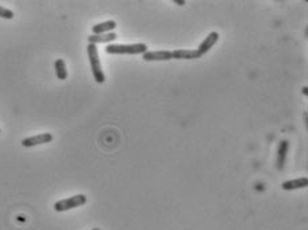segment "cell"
Returning a JSON list of instances; mask_svg holds the SVG:
<instances>
[{"mask_svg":"<svg viewBox=\"0 0 308 230\" xmlns=\"http://www.w3.org/2000/svg\"><path fill=\"white\" fill-rule=\"evenodd\" d=\"M144 43L137 44H108L106 52L110 55H143L147 52Z\"/></svg>","mask_w":308,"mask_h":230,"instance_id":"6da1fadb","label":"cell"},{"mask_svg":"<svg viewBox=\"0 0 308 230\" xmlns=\"http://www.w3.org/2000/svg\"><path fill=\"white\" fill-rule=\"evenodd\" d=\"M87 53H88V59H90L91 71L94 75V79L96 83L103 84L106 81V76L102 69V64H100V59H99V51L98 47L94 44H88L87 46Z\"/></svg>","mask_w":308,"mask_h":230,"instance_id":"7a4b0ae2","label":"cell"},{"mask_svg":"<svg viewBox=\"0 0 308 230\" xmlns=\"http://www.w3.org/2000/svg\"><path fill=\"white\" fill-rule=\"evenodd\" d=\"M87 204V197L84 194H76V196L68 197L64 200H60L55 202L54 209L55 212H65V210H71V209L79 208L83 205Z\"/></svg>","mask_w":308,"mask_h":230,"instance_id":"3957f363","label":"cell"},{"mask_svg":"<svg viewBox=\"0 0 308 230\" xmlns=\"http://www.w3.org/2000/svg\"><path fill=\"white\" fill-rule=\"evenodd\" d=\"M54 140L52 133H40V135H35V136L27 137L22 141V145L24 148H32V146H38V145L48 144Z\"/></svg>","mask_w":308,"mask_h":230,"instance_id":"277c9868","label":"cell"},{"mask_svg":"<svg viewBox=\"0 0 308 230\" xmlns=\"http://www.w3.org/2000/svg\"><path fill=\"white\" fill-rule=\"evenodd\" d=\"M218 42H219L218 32H211V34H208V36H207V38L201 42L200 46L197 47V49H196L197 56L201 57V56H204L205 53H208V51H210L211 48L214 47L215 44L218 43Z\"/></svg>","mask_w":308,"mask_h":230,"instance_id":"5b68a950","label":"cell"},{"mask_svg":"<svg viewBox=\"0 0 308 230\" xmlns=\"http://www.w3.org/2000/svg\"><path fill=\"white\" fill-rule=\"evenodd\" d=\"M143 60L144 61H166V60H172L171 51H147L143 53Z\"/></svg>","mask_w":308,"mask_h":230,"instance_id":"8992f818","label":"cell"},{"mask_svg":"<svg viewBox=\"0 0 308 230\" xmlns=\"http://www.w3.org/2000/svg\"><path fill=\"white\" fill-rule=\"evenodd\" d=\"M88 44H94V46H98V44H104V43H112L114 40L118 39V35L115 32H110V34L104 35H91L88 36Z\"/></svg>","mask_w":308,"mask_h":230,"instance_id":"52a82bcc","label":"cell"},{"mask_svg":"<svg viewBox=\"0 0 308 230\" xmlns=\"http://www.w3.org/2000/svg\"><path fill=\"white\" fill-rule=\"evenodd\" d=\"M116 28V22L115 20H107V22L99 23V24H95L92 27V35H104L110 34V32H114V30Z\"/></svg>","mask_w":308,"mask_h":230,"instance_id":"ba28073f","label":"cell"},{"mask_svg":"<svg viewBox=\"0 0 308 230\" xmlns=\"http://www.w3.org/2000/svg\"><path fill=\"white\" fill-rule=\"evenodd\" d=\"M308 180L307 177H300V179L290 180V181H286V183L282 184L283 190H295V189H303V187H307Z\"/></svg>","mask_w":308,"mask_h":230,"instance_id":"9c48e42d","label":"cell"},{"mask_svg":"<svg viewBox=\"0 0 308 230\" xmlns=\"http://www.w3.org/2000/svg\"><path fill=\"white\" fill-rule=\"evenodd\" d=\"M288 141L287 140H282L279 142V148H278V168L279 171H283L284 168V164H286V158H287V153H288Z\"/></svg>","mask_w":308,"mask_h":230,"instance_id":"30bf717a","label":"cell"},{"mask_svg":"<svg viewBox=\"0 0 308 230\" xmlns=\"http://www.w3.org/2000/svg\"><path fill=\"white\" fill-rule=\"evenodd\" d=\"M172 52V59L178 60H193L199 59L196 49H175Z\"/></svg>","mask_w":308,"mask_h":230,"instance_id":"8fae6325","label":"cell"},{"mask_svg":"<svg viewBox=\"0 0 308 230\" xmlns=\"http://www.w3.org/2000/svg\"><path fill=\"white\" fill-rule=\"evenodd\" d=\"M55 72L56 76L59 80H65L68 77V72H67V67H65V61L63 59H58L55 61Z\"/></svg>","mask_w":308,"mask_h":230,"instance_id":"7c38bea8","label":"cell"},{"mask_svg":"<svg viewBox=\"0 0 308 230\" xmlns=\"http://www.w3.org/2000/svg\"><path fill=\"white\" fill-rule=\"evenodd\" d=\"M13 16H15L13 11H11V9H8V8H5V7H3V5H0V17H1V19H7V20H11V19H13Z\"/></svg>","mask_w":308,"mask_h":230,"instance_id":"4fadbf2b","label":"cell"},{"mask_svg":"<svg viewBox=\"0 0 308 230\" xmlns=\"http://www.w3.org/2000/svg\"><path fill=\"white\" fill-rule=\"evenodd\" d=\"M174 3H175V4H179V5L185 4V1H184V0H174Z\"/></svg>","mask_w":308,"mask_h":230,"instance_id":"5bb4252c","label":"cell"},{"mask_svg":"<svg viewBox=\"0 0 308 230\" xmlns=\"http://www.w3.org/2000/svg\"><path fill=\"white\" fill-rule=\"evenodd\" d=\"M302 92H303V94H307L308 93V88H307V87H304L303 90H302Z\"/></svg>","mask_w":308,"mask_h":230,"instance_id":"9a60e30c","label":"cell"},{"mask_svg":"<svg viewBox=\"0 0 308 230\" xmlns=\"http://www.w3.org/2000/svg\"><path fill=\"white\" fill-rule=\"evenodd\" d=\"M91 230H100V229H98V228H95V229H91Z\"/></svg>","mask_w":308,"mask_h":230,"instance_id":"2e32d148","label":"cell"},{"mask_svg":"<svg viewBox=\"0 0 308 230\" xmlns=\"http://www.w3.org/2000/svg\"><path fill=\"white\" fill-rule=\"evenodd\" d=\"M0 133H1V131H0Z\"/></svg>","mask_w":308,"mask_h":230,"instance_id":"e0dca14e","label":"cell"}]
</instances>
